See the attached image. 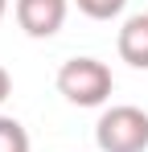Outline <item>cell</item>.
Here are the masks:
<instances>
[{
	"mask_svg": "<svg viewBox=\"0 0 148 152\" xmlns=\"http://www.w3.org/2000/svg\"><path fill=\"white\" fill-rule=\"evenodd\" d=\"M111 86H115V78H111V70L99 58H70L58 70V95L66 103H74V107H99V103H107Z\"/></svg>",
	"mask_w": 148,
	"mask_h": 152,
	"instance_id": "1",
	"label": "cell"
},
{
	"mask_svg": "<svg viewBox=\"0 0 148 152\" xmlns=\"http://www.w3.org/2000/svg\"><path fill=\"white\" fill-rule=\"evenodd\" d=\"M95 144H99V152H144L148 148V115L132 103L103 111L95 124Z\"/></svg>",
	"mask_w": 148,
	"mask_h": 152,
	"instance_id": "2",
	"label": "cell"
},
{
	"mask_svg": "<svg viewBox=\"0 0 148 152\" xmlns=\"http://www.w3.org/2000/svg\"><path fill=\"white\" fill-rule=\"evenodd\" d=\"M4 12H8V0H0V21H4Z\"/></svg>",
	"mask_w": 148,
	"mask_h": 152,
	"instance_id": "8",
	"label": "cell"
},
{
	"mask_svg": "<svg viewBox=\"0 0 148 152\" xmlns=\"http://www.w3.org/2000/svg\"><path fill=\"white\" fill-rule=\"evenodd\" d=\"M8 95H12V74H8V70L0 66V103L8 99Z\"/></svg>",
	"mask_w": 148,
	"mask_h": 152,
	"instance_id": "7",
	"label": "cell"
},
{
	"mask_svg": "<svg viewBox=\"0 0 148 152\" xmlns=\"http://www.w3.org/2000/svg\"><path fill=\"white\" fill-rule=\"evenodd\" d=\"M115 50L127 66H136V70H148V12H136V17H127L119 29V37H115Z\"/></svg>",
	"mask_w": 148,
	"mask_h": 152,
	"instance_id": "4",
	"label": "cell"
},
{
	"mask_svg": "<svg viewBox=\"0 0 148 152\" xmlns=\"http://www.w3.org/2000/svg\"><path fill=\"white\" fill-rule=\"evenodd\" d=\"M70 0H17V25L29 37H53L66 25Z\"/></svg>",
	"mask_w": 148,
	"mask_h": 152,
	"instance_id": "3",
	"label": "cell"
},
{
	"mask_svg": "<svg viewBox=\"0 0 148 152\" xmlns=\"http://www.w3.org/2000/svg\"><path fill=\"white\" fill-rule=\"evenodd\" d=\"M0 152H29V132L8 115H0Z\"/></svg>",
	"mask_w": 148,
	"mask_h": 152,
	"instance_id": "5",
	"label": "cell"
},
{
	"mask_svg": "<svg viewBox=\"0 0 148 152\" xmlns=\"http://www.w3.org/2000/svg\"><path fill=\"white\" fill-rule=\"evenodd\" d=\"M74 4H78L91 21H111V17H119V12H123L127 0H74Z\"/></svg>",
	"mask_w": 148,
	"mask_h": 152,
	"instance_id": "6",
	"label": "cell"
}]
</instances>
